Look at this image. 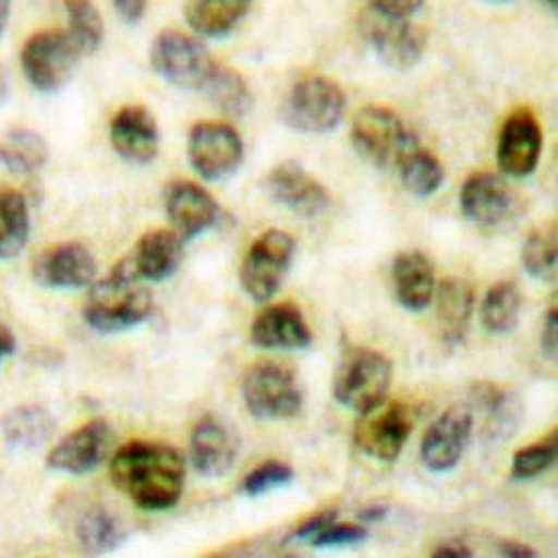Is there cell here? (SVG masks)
<instances>
[{"label":"cell","mask_w":558,"mask_h":558,"mask_svg":"<svg viewBox=\"0 0 558 558\" xmlns=\"http://www.w3.org/2000/svg\"><path fill=\"white\" fill-rule=\"evenodd\" d=\"M110 477L138 508L161 512L173 508L183 494L185 459L171 445L133 441L112 457Z\"/></svg>","instance_id":"6da1fadb"},{"label":"cell","mask_w":558,"mask_h":558,"mask_svg":"<svg viewBox=\"0 0 558 558\" xmlns=\"http://www.w3.org/2000/svg\"><path fill=\"white\" fill-rule=\"evenodd\" d=\"M153 313V294L145 280L134 279L120 266L98 280L84 303V319L98 333H120L145 324Z\"/></svg>","instance_id":"7a4b0ae2"},{"label":"cell","mask_w":558,"mask_h":558,"mask_svg":"<svg viewBox=\"0 0 558 558\" xmlns=\"http://www.w3.org/2000/svg\"><path fill=\"white\" fill-rule=\"evenodd\" d=\"M345 112V92L336 80L307 74L294 82L282 108V122L301 134H327L336 131Z\"/></svg>","instance_id":"3957f363"},{"label":"cell","mask_w":558,"mask_h":558,"mask_svg":"<svg viewBox=\"0 0 558 558\" xmlns=\"http://www.w3.org/2000/svg\"><path fill=\"white\" fill-rule=\"evenodd\" d=\"M150 65L155 74L181 89L204 92L220 61L197 37L183 31L165 29L150 45Z\"/></svg>","instance_id":"277c9868"},{"label":"cell","mask_w":558,"mask_h":558,"mask_svg":"<svg viewBox=\"0 0 558 558\" xmlns=\"http://www.w3.org/2000/svg\"><path fill=\"white\" fill-rule=\"evenodd\" d=\"M390 383L392 364L384 353L369 348H353L339 364L333 397L341 407L366 416L383 407Z\"/></svg>","instance_id":"5b68a950"},{"label":"cell","mask_w":558,"mask_h":558,"mask_svg":"<svg viewBox=\"0 0 558 558\" xmlns=\"http://www.w3.org/2000/svg\"><path fill=\"white\" fill-rule=\"evenodd\" d=\"M355 153L378 169H397L418 138L395 110L386 106H366L352 126Z\"/></svg>","instance_id":"8992f818"},{"label":"cell","mask_w":558,"mask_h":558,"mask_svg":"<svg viewBox=\"0 0 558 558\" xmlns=\"http://www.w3.org/2000/svg\"><path fill=\"white\" fill-rule=\"evenodd\" d=\"M84 53L68 29L37 31L21 49V68L33 88L56 94L68 86Z\"/></svg>","instance_id":"52a82bcc"},{"label":"cell","mask_w":558,"mask_h":558,"mask_svg":"<svg viewBox=\"0 0 558 558\" xmlns=\"http://www.w3.org/2000/svg\"><path fill=\"white\" fill-rule=\"evenodd\" d=\"M293 238L282 230H268L252 242L240 266V284L254 303H266L279 293L294 258Z\"/></svg>","instance_id":"ba28073f"},{"label":"cell","mask_w":558,"mask_h":558,"mask_svg":"<svg viewBox=\"0 0 558 558\" xmlns=\"http://www.w3.org/2000/svg\"><path fill=\"white\" fill-rule=\"evenodd\" d=\"M242 398L256 421H284L303 407L296 376L277 362H260L246 372Z\"/></svg>","instance_id":"9c48e42d"},{"label":"cell","mask_w":558,"mask_h":558,"mask_svg":"<svg viewBox=\"0 0 558 558\" xmlns=\"http://www.w3.org/2000/svg\"><path fill=\"white\" fill-rule=\"evenodd\" d=\"M193 171L206 181H223L244 162V141L232 124L207 120L195 124L187 138Z\"/></svg>","instance_id":"30bf717a"},{"label":"cell","mask_w":558,"mask_h":558,"mask_svg":"<svg viewBox=\"0 0 558 558\" xmlns=\"http://www.w3.org/2000/svg\"><path fill=\"white\" fill-rule=\"evenodd\" d=\"M360 27L374 53L388 68L411 70L425 56V29L412 19H392L367 9Z\"/></svg>","instance_id":"8fae6325"},{"label":"cell","mask_w":558,"mask_h":558,"mask_svg":"<svg viewBox=\"0 0 558 558\" xmlns=\"http://www.w3.org/2000/svg\"><path fill=\"white\" fill-rule=\"evenodd\" d=\"M112 441L114 430L110 423L106 418H94L75 428L74 433H70L51 449L47 457V468L70 475H86L102 465L112 449Z\"/></svg>","instance_id":"7c38bea8"},{"label":"cell","mask_w":558,"mask_h":558,"mask_svg":"<svg viewBox=\"0 0 558 558\" xmlns=\"http://www.w3.org/2000/svg\"><path fill=\"white\" fill-rule=\"evenodd\" d=\"M543 153V126L530 108H518L506 118L498 136V165L506 175H532Z\"/></svg>","instance_id":"4fadbf2b"},{"label":"cell","mask_w":558,"mask_h":558,"mask_svg":"<svg viewBox=\"0 0 558 558\" xmlns=\"http://www.w3.org/2000/svg\"><path fill=\"white\" fill-rule=\"evenodd\" d=\"M266 190L277 204L287 207L299 218H319L331 206V195L325 190L324 183L307 173L299 162L277 165L266 177Z\"/></svg>","instance_id":"5bb4252c"},{"label":"cell","mask_w":558,"mask_h":558,"mask_svg":"<svg viewBox=\"0 0 558 558\" xmlns=\"http://www.w3.org/2000/svg\"><path fill=\"white\" fill-rule=\"evenodd\" d=\"M96 258L80 242L53 244L33 258V280L47 289H84L96 277Z\"/></svg>","instance_id":"9a60e30c"},{"label":"cell","mask_w":558,"mask_h":558,"mask_svg":"<svg viewBox=\"0 0 558 558\" xmlns=\"http://www.w3.org/2000/svg\"><path fill=\"white\" fill-rule=\"evenodd\" d=\"M473 416L468 409L453 407L428 426L421 442V459L433 473H449L456 470L468 449Z\"/></svg>","instance_id":"2e32d148"},{"label":"cell","mask_w":558,"mask_h":558,"mask_svg":"<svg viewBox=\"0 0 558 558\" xmlns=\"http://www.w3.org/2000/svg\"><path fill=\"white\" fill-rule=\"evenodd\" d=\"M169 221L183 242L206 234L220 218V206L207 190L193 181H173L165 192Z\"/></svg>","instance_id":"e0dca14e"},{"label":"cell","mask_w":558,"mask_h":558,"mask_svg":"<svg viewBox=\"0 0 558 558\" xmlns=\"http://www.w3.org/2000/svg\"><path fill=\"white\" fill-rule=\"evenodd\" d=\"M459 206L468 220L484 228H494L512 216L515 192L498 173L480 171L463 183Z\"/></svg>","instance_id":"ac0fdd59"},{"label":"cell","mask_w":558,"mask_h":558,"mask_svg":"<svg viewBox=\"0 0 558 558\" xmlns=\"http://www.w3.org/2000/svg\"><path fill=\"white\" fill-rule=\"evenodd\" d=\"M183 258V240L173 230H148L117 266L145 282H159L175 272Z\"/></svg>","instance_id":"d6986e66"},{"label":"cell","mask_w":558,"mask_h":558,"mask_svg":"<svg viewBox=\"0 0 558 558\" xmlns=\"http://www.w3.org/2000/svg\"><path fill=\"white\" fill-rule=\"evenodd\" d=\"M110 143L118 155L133 165H148L159 155V126L145 106H122L110 120Z\"/></svg>","instance_id":"ffe728a7"},{"label":"cell","mask_w":558,"mask_h":558,"mask_svg":"<svg viewBox=\"0 0 558 558\" xmlns=\"http://www.w3.org/2000/svg\"><path fill=\"white\" fill-rule=\"evenodd\" d=\"M355 426V445L362 453L384 463L397 461L412 433L411 411L404 404H392L376 416L366 414Z\"/></svg>","instance_id":"44dd1931"},{"label":"cell","mask_w":558,"mask_h":558,"mask_svg":"<svg viewBox=\"0 0 558 558\" xmlns=\"http://www.w3.org/2000/svg\"><path fill=\"white\" fill-rule=\"evenodd\" d=\"M190 453L193 468L204 477L226 475L238 459V439L232 426L214 414L199 418L193 426Z\"/></svg>","instance_id":"7402d4cb"},{"label":"cell","mask_w":558,"mask_h":558,"mask_svg":"<svg viewBox=\"0 0 558 558\" xmlns=\"http://www.w3.org/2000/svg\"><path fill=\"white\" fill-rule=\"evenodd\" d=\"M251 339L256 348L279 352H299L313 345L307 322L293 303L265 308L252 324Z\"/></svg>","instance_id":"603a6c76"},{"label":"cell","mask_w":558,"mask_h":558,"mask_svg":"<svg viewBox=\"0 0 558 558\" xmlns=\"http://www.w3.org/2000/svg\"><path fill=\"white\" fill-rule=\"evenodd\" d=\"M392 282L400 307L421 313L435 296V268L423 252H400L392 263Z\"/></svg>","instance_id":"cb8c5ba5"},{"label":"cell","mask_w":558,"mask_h":558,"mask_svg":"<svg viewBox=\"0 0 558 558\" xmlns=\"http://www.w3.org/2000/svg\"><path fill=\"white\" fill-rule=\"evenodd\" d=\"M477 407L484 412V435L487 441H510L524 421V404L514 392L494 384H480L473 390Z\"/></svg>","instance_id":"d4e9b609"},{"label":"cell","mask_w":558,"mask_h":558,"mask_svg":"<svg viewBox=\"0 0 558 558\" xmlns=\"http://www.w3.org/2000/svg\"><path fill=\"white\" fill-rule=\"evenodd\" d=\"M74 534L80 548L92 557L114 553L129 538L124 522L104 506H89L77 515Z\"/></svg>","instance_id":"484cf974"},{"label":"cell","mask_w":558,"mask_h":558,"mask_svg":"<svg viewBox=\"0 0 558 558\" xmlns=\"http://www.w3.org/2000/svg\"><path fill=\"white\" fill-rule=\"evenodd\" d=\"M254 0H187L185 19L195 35L220 39L248 15Z\"/></svg>","instance_id":"4316f807"},{"label":"cell","mask_w":558,"mask_h":558,"mask_svg":"<svg viewBox=\"0 0 558 558\" xmlns=\"http://www.w3.org/2000/svg\"><path fill=\"white\" fill-rule=\"evenodd\" d=\"M49 161V145L33 129L16 126L0 134V165L15 175H35Z\"/></svg>","instance_id":"83f0119b"},{"label":"cell","mask_w":558,"mask_h":558,"mask_svg":"<svg viewBox=\"0 0 558 558\" xmlns=\"http://www.w3.org/2000/svg\"><path fill=\"white\" fill-rule=\"evenodd\" d=\"M0 426L9 447L19 451H31L49 441L56 430V418L44 407L25 404L9 412Z\"/></svg>","instance_id":"f1b7e54d"},{"label":"cell","mask_w":558,"mask_h":558,"mask_svg":"<svg viewBox=\"0 0 558 558\" xmlns=\"http://www.w3.org/2000/svg\"><path fill=\"white\" fill-rule=\"evenodd\" d=\"M475 305V294L470 282L463 279H445L439 287V322L442 339L449 345H459L470 329L471 315Z\"/></svg>","instance_id":"f546056e"},{"label":"cell","mask_w":558,"mask_h":558,"mask_svg":"<svg viewBox=\"0 0 558 558\" xmlns=\"http://www.w3.org/2000/svg\"><path fill=\"white\" fill-rule=\"evenodd\" d=\"M31 214L27 197L13 187H0V260H11L27 246Z\"/></svg>","instance_id":"4dcf8cb0"},{"label":"cell","mask_w":558,"mask_h":558,"mask_svg":"<svg viewBox=\"0 0 558 558\" xmlns=\"http://www.w3.org/2000/svg\"><path fill=\"white\" fill-rule=\"evenodd\" d=\"M202 94L228 117H248L254 108V94L246 77L223 63Z\"/></svg>","instance_id":"1f68e13d"},{"label":"cell","mask_w":558,"mask_h":558,"mask_svg":"<svg viewBox=\"0 0 558 558\" xmlns=\"http://www.w3.org/2000/svg\"><path fill=\"white\" fill-rule=\"evenodd\" d=\"M397 173L402 185L416 197H430L445 183L441 161L421 143L407 153V157L397 167Z\"/></svg>","instance_id":"d6a6232c"},{"label":"cell","mask_w":558,"mask_h":558,"mask_svg":"<svg viewBox=\"0 0 558 558\" xmlns=\"http://www.w3.org/2000/svg\"><path fill=\"white\" fill-rule=\"evenodd\" d=\"M522 311V294L514 280L494 284L482 303V324L489 333L506 336L514 329Z\"/></svg>","instance_id":"836d02e7"},{"label":"cell","mask_w":558,"mask_h":558,"mask_svg":"<svg viewBox=\"0 0 558 558\" xmlns=\"http://www.w3.org/2000/svg\"><path fill=\"white\" fill-rule=\"evenodd\" d=\"M522 265L532 279L557 280L558 248L557 223L536 228L522 246Z\"/></svg>","instance_id":"e575fe53"},{"label":"cell","mask_w":558,"mask_h":558,"mask_svg":"<svg viewBox=\"0 0 558 558\" xmlns=\"http://www.w3.org/2000/svg\"><path fill=\"white\" fill-rule=\"evenodd\" d=\"M68 33L84 56H92L104 41V21L94 0H63Z\"/></svg>","instance_id":"d590c367"},{"label":"cell","mask_w":558,"mask_h":558,"mask_svg":"<svg viewBox=\"0 0 558 558\" xmlns=\"http://www.w3.org/2000/svg\"><path fill=\"white\" fill-rule=\"evenodd\" d=\"M557 428H555L543 441L515 451L510 477L514 482H529L543 475L544 471L550 470L557 463Z\"/></svg>","instance_id":"8d00e7d4"},{"label":"cell","mask_w":558,"mask_h":558,"mask_svg":"<svg viewBox=\"0 0 558 558\" xmlns=\"http://www.w3.org/2000/svg\"><path fill=\"white\" fill-rule=\"evenodd\" d=\"M294 471L291 465L282 463V461H266L263 465L254 468V470L242 480L240 489L244 496L248 498H260L275 489L287 487L293 484Z\"/></svg>","instance_id":"74e56055"},{"label":"cell","mask_w":558,"mask_h":558,"mask_svg":"<svg viewBox=\"0 0 558 558\" xmlns=\"http://www.w3.org/2000/svg\"><path fill=\"white\" fill-rule=\"evenodd\" d=\"M367 530L360 524H329L317 536L311 538L315 548H341L366 541Z\"/></svg>","instance_id":"f35d334b"},{"label":"cell","mask_w":558,"mask_h":558,"mask_svg":"<svg viewBox=\"0 0 558 558\" xmlns=\"http://www.w3.org/2000/svg\"><path fill=\"white\" fill-rule=\"evenodd\" d=\"M338 520V512L336 510H324L317 514L311 515L305 522H301L296 529L284 538V544L289 543H303V541H311L313 536H317L322 530L327 529L329 524H333Z\"/></svg>","instance_id":"ab89813d"},{"label":"cell","mask_w":558,"mask_h":558,"mask_svg":"<svg viewBox=\"0 0 558 558\" xmlns=\"http://www.w3.org/2000/svg\"><path fill=\"white\" fill-rule=\"evenodd\" d=\"M425 7V0H369V11L392 19H414Z\"/></svg>","instance_id":"60d3db41"},{"label":"cell","mask_w":558,"mask_h":558,"mask_svg":"<svg viewBox=\"0 0 558 558\" xmlns=\"http://www.w3.org/2000/svg\"><path fill=\"white\" fill-rule=\"evenodd\" d=\"M544 357L548 362H557L558 348V311L557 307L550 308L544 322L543 341H541Z\"/></svg>","instance_id":"b9f144b4"},{"label":"cell","mask_w":558,"mask_h":558,"mask_svg":"<svg viewBox=\"0 0 558 558\" xmlns=\"http://www.w3.org/2000/svg\"><path fill=\"white\" fill-rule=\"evenodd\" d=\"M120 19L126 25H136L147 13L148 0H112Z\"/></svg>","instance_id":"7bdbcfd3"},{"label":"cell","mask_w":558,"mask_h":558,"mask_svg":"<svg viewBox=\"0 0 558 558\" xmlns=\"http://www.w3.org/2000/svg\"><path fill=\"white\" fill-rule=\"evenodd\" d=\"M433 557L437 558H471L473 553L463 543H445L435 550Z\"/></svg>","instance_id":"ee69618b"},{"label":"cell","mask_w":558,"mask_h":558,"mask_svg":"<svg viewBox=\"0 0 558 558\" xmlns=\"http://www.w3.org/2000/svg\"><path fill=\"white\" fill-rule=\"evenodd\" d=\"M501 557L508 558H534L538 557L536 550L522 543H504L500 546Z\"/></svg>","instance_id":"f6af8a7d"},{"label":"cell","mask_w":558,"mask_h":558,"mask_svg":"<svg viewBox=\"0 0 558 558\" xmlns=\"http://www.w3.org/2000/svg\"><path fill=\"white\" fill-rule=\"evenodd\" d=\"M388 506H384V504H372V506H366L357 518L362 520V522H366V524H376V522H383L386 520V515H388Z\"/></svg>","instance_id":"bcb514c9"},{"label":"cell","mask_w":558,"mask_h":558,"mask_svg":"<svg viewBox=\"0 0 558 558\" xmlns=\"http://www.w3.org/2000/svg\"><path fill=\"white\" fill-rule=\"evenodd\" d=\"M16 339L7 325H0V364L15 353Z\"/></svg>","instance_id":"7dc6e473"},{"label":"cell","mask_w":558,"mask_h":558,"mask_svg":"<svg viewBox=\"0 0 558 558\" xmlns=\"http://www.w3.org/2000/svg\"><path fill=\"white\" fill-rule=\"evenodd\" d=\"M13 11V0H0V35L7 29Z\"/></svg>","instance_id":"c3c4849f"},{"label":"cell","mask_w":558,"mask_h":558,"mask_svg":"<svg viewBox=\"0 0 558 558\" xmlns=\"http://www.w3.org/2000/svg\"><path fill=\"white\" fill-rule=\"evenodd\" d=\"M4 96H7V77H4L2 65H0V102L4 100Z\"/></svg>","instance_id":"681fc988"},{"label":"cell","mask_w":558,"mask_h":558,"mask_svg":"<svg viewBox=\"0 0 558 558\" xmlns=\"http://www.w3.org/2000/svg\"><path fill=\"white\" fill-rule=\"evenodd\" d=\"M544 2H546V4H548V7H550V9H555V11H557L558 0H544Z\"/></svg>","instance_id":"f907efd6"}]
</instances>
